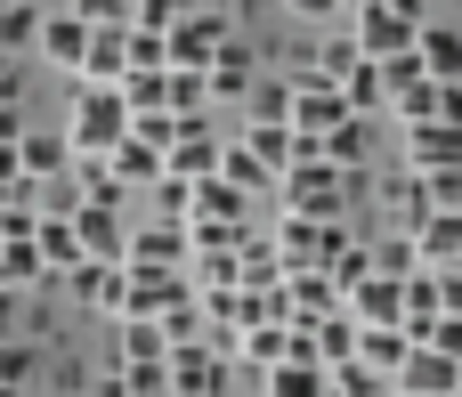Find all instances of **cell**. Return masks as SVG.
Returning a JSON list of instances; mask_svg holds the SVG:
<instances>
[{"label":"cell","mask_w":462,"mask_h":397,"mask_svg":"<svg viewBox=\"0 0 462 397\" xmlns=\"http://www.w3.org/2000/svg\"><path fill=\"white\" fill-rule=\"evenodd\" d=\"M65 138H73V162H106V154L130 138V97H122V89H106V81H73Z\"/></svg>","instance_id":"obj_1"},{"label":"cell","mask_w":462,"mask_h":397,"mask_svg":"<svg viewBox=\"0 0 462 397\" xmlns=\"http://www.w3.org/2000/svg\"><path fill=\"white\" fill-rule=\"evenodd\" d=\"M349 187H357V171H341L325 154H300L276 179V211H292V219H341L349 211Z\"/></svg>","instance_id":"obj_2"},{"label":"cell","mask_w":462,"mask_h":397,"mask_svg":"<svg viewBox=\"0 0 462 397\" xmlns=\"http://www.w3.org/2000/svg\"><path fill=\"white\" fill-rule=\"evenodd\" d=\"M162 41H171V65L203 73V65H211V57H219L227 41H236V16H227V8H203V0H195V8H187V16H179V24L162 32Z\"/></svg>","instance_id":"obj_3"},{"label":"cell","mask_w":462,"mask_h":397,"mask_svg":"<svg viewBox=\"0 0 462 397\" xmlns=\"http://www.w3.org/2000/svg\"><path fill=\"white\" fill-rule=\"evenodd\" d=\"M284 122H292V138H309V146L325 154V138L349 122V97H341L333 81H300V73H292V106H284Z\"/></svg>","instance_id":"obj_4"},{"label":"cell","mask_w":462,"mask_h":397,"mask_svg":"<svg viewBox=\"0 0 462 397\" xmlns=\"http://www.w3.org/2000/svg\"><path fill=\"white\" fill-rule=\"evenodd\" d=\"M414 16L406 8H390V0H374V8H357L349 16V41H357V57H374V65H390V57H406L414 49Z\"/></svg>","instance_id":"obj_5"},{"label":"cell","mask_w":462,"mask_h":397,"mask_svg":"<svg viewBox=\"0 0 462 397\" xmlns=\"http://www.w3.org/2000/svg\"><path fill=\"white\" fill-rule=\"evenodd\" d=\"M219 154H227V138L211 130V114H187V122H179V138H171V154H162V179L195 187V179H211V171H219Z\"/></svg>","instance_id":"obj_6"},{"label":"cell","mask_w":462,"mask_h":397,"mask_svg":"<svg viewBox=\"0 0 462 397\" xmlns=\"http://www.w3.org/2000/svg\"><path fill=\"white\" fill-rule=\"evenodd\" d=\"M89 32H97L89 16H73V8H41V41H32V57H41L49 73H65V81H73V73H81V57H89Z\"/></svg>","instance_id":"obj_7"},{"label":"cell","mask_w":462,"mask_h":397,"mask_svg":"<svg viewBox=\"0 0 462 397\" xmlns=\"http://www.w3.org/2000/svg\"><path fill=\"white\" fill-rule=\"evenodd\" d=\"M16 171H24L32 187L73 179V138H65V122H24V138H16Z\"/></svg>","instance_id":"obj_8"},{"label":"cell","mask_w":462,"mask_h":397,"mask_svg":"<svg viewBox=\"0 0 462 397\" xmlns=\"http://www.w3.org/2000/svg\"><path fill=\"white\" fill-rule=\"evenodd\" d=\"M195 244H187V219L154 211V219H130V260L122 268H187Z\"/></svg>","instance_id":"obj_9"},{"label":"cell","mask_w":462,"mask_h":397,"mask_svg":"<svg viewBox=\"0 0 462 397\" xmlns=\"http://www.w3.org/2000/svg\"><path fill=\"white\" fill-rule=\"evenodd\" d=\"M341 235H349L341 219H292V211H276V227H268V244H276L284 268H325V252H333Z\"/></svg>","instance_id":"obj_10"},{"label":"cell","mask_w":462,"mask_h":397,"mask_svg":"<svg viewBox=\"0 0 462 397\" xmlns=\"http://www.w3.org/2000/svg\"><path fill=\"white\" fill-rule=\"evenodd\" d=\"M171 397H227V349L179 341L171 349Z\"/></svg>","instance_id":"obj_11"},{"label":"cell","mask_w":462,"mask_h":397,"mask_svg":"<svg viewBox=\"0 0 462 397\" xmlns=\"http://www.w3.org/2000/svg\"><path fill=\"white\" fill-rule=\"evenodd\" d=\"M73 235H81L89 260H130V203H89V195H81Z\"/></svg>","instance_id":"obj_12"},{"label":"cell","mask_w":462,"mask_h":397,"mask_svg":"<svg viewBox=\"0 0 462 397\" xmlns=\"http://www.w3.org/2000/svg\"><path fill=\"white\" fill-rule=\"evenodd\" d=\"M398 162H406V171H455L462 162V130L455 122H406V130H398Z\"/></svg>","instance_id":"obj_13"},{"label":"cell","mask_w":462,"mask_h":397,"mask_svg":"<svg viewBox=\"0 0 462 397\" xmlns=\"http://www.w3.org/2000/svg\"><path fill=\"white\" fill-rule=\"evenodd\" d=\"M203 81H211V106H236V97H252V89H260V49L236 32V41H227V49L203 65Z\"/></svg>","instance_id":"obj_14"},{"label":"cell","mask_w":462,"mask_h":397,"mask_svg":"<svg viewBox=\"0 0 462 397\" xmlns=\"http://www.w3.org/2000/svg\"><path fill=\"white\" fill-rule=\"evenodd\" d=\"M65 284H73V300H81L89 317H122V292H130V268H122V260H81V268H73Z\"/></svg>","instance_id":"obj_15"},{"label":"cell","mask_w":462,"mask_h":397,"mask_svg":"<svg viewBox=\"0 0 462 397\" xmlns=\"http://www.w3.org/2000/svg\"><path fill=\"white\" fill-rule=\"evenodd\" d=\"M398 390H406V397H455V390H462V357L430 349V341H414V357H406Z\"/></svg>","instance_id":"obj_16"},{"label":"cell","mask_w":462,"mask_h":397,"mask_svg":"<svg viewBox=\"0 0 462 397\" xmlns=\"http://www.w3.org/2000/svg\"><path fill=\"white\" fill-rule=\"evenodd\" d=\"M341 309H349L357 325H406V276H382V268H374Z\"/></svg>","instance_id":"obj_17"},{"label":"cell","mask_w":462,"mask_h":397,"mask_svg":"<svg viewBox=\"0 0 462 397\" xmlns=\"http://www.w3.org/2000/svg\"><path fill=\"white\" fill-rule=\"evenodd\" d=\"M122 73H130V24H97V32H89V57H81L73 81H106V89H122Z\"/></svg>","instance_id":"obj_18"},{"label":"cell","mask_w":462,"mask_h":397,"mask_svg":"<svg viewBox=\"0 0 462 397\" xmlns=\"http://www.w3.org/2000/svg\"><path fill=\"white\" fill-rule=\"evenodd\" d=\"M406 357H414V333L406 325H357V365H374L382 382H398Z\"/></svg>","instance_id":"obj_19"},{"label":"cell","mask_w":462,"mask_h":397,"mask_svg":"<svg viewBox=\"0 0 462 397\" xmlns=\"http://www.w3.org/2000/svg\"><path fill=\"white\" fill-rule=\"evenodd\" d=\"M406 244H414V260H422V268H462V211H430Z\"/></svg>","instance_id":"obj_20"},{"label":"cell","mask_w":462,"mask_h":397,"mask_svg":"<svg viewBox=\"0 0 462 397\" xmlns=\"http://www.w3.org/2000/svg\"><path fill=\"white\" fill-rule=\"evenodd\" d=\"M162 357H171V333H162L154 317H122V325H114V365H122V374H130V365H162Z\"/></svg>","instance_id":"obj_21"},{"label":"cell","mask_w":462,"mask_h":397,"mask_svg":"<svg viewBox=\"0 0 462 397\" xmlns=\"http://www.w3.org/2000/svg\"><path fill=\"white\" fill-rule=\"evenodd\" d=\"M106 179H114L122 195H138V187L154 195V187H162V154H154V146H138V138H122V146L106 154Z\"/></svg>","instance_id":"obj_22"},{"label":"cell","mask_w":462,"mask_h":397,"mask_svg":"<svg viewBox=\"0 0 462 397\" xmlns=\"http://www.w3.org/2000/svg\"><path fill=\"white\" fill-rule=\"evenodd\" d=\"M260 397H333V374L317 357H284V365L260 374Z\"/></svg>","instance_id":"obj_23"},{"label":"cell","mask_w":462,"mask_h":397,"mask_svg":"<svg viewBox=\"0 0 462 397\" xmlns=\"http://www.w3.org/2000/svg\"><path fill=\"white\" fill-rule=\"evenodd\" d=\"M414 57H422V73H430V81H462V32H455V24H439V16H430V24L414 32Z\"/></svg>","instance_id":"obj_24"},{"label":"cell","mask_w":462,"mask_h":397,"mask_svg":"<svg viewBox=\"0 0 462 397\" xmlns=\"http://www.w3.org/2000/svg\"><path fill=\"white\" fill-rule=\"evenodd\" d=\"M0 284H8V292H32V284H49L41 235H8V244H0Z\"/></svg>","instance_id":"obj_25"},{"label":"cell","mask_w":462,"mask_h":397,"mask_svg":"<svg viewBox=\"0 0 462 397\" xmlns=\"http://www.w3.org/2000/svg\"><path fill=\"white\" fill-rule=\"evenodd\" d=\"M49 374V349L32 341V333H16V341H0V390H32Z\"/></svg>","instance_id":"obj_26"},{"label":"cell","mask_w":462,"mask_h":397,"mask_svg":"<svg viewBox=\"0 0 462 397\" xmlns=\"http://www.w3.org/2000/svg\"><path fill=\"white\" fill-rule=\"evenodd\" d=\"M325 276H333V292L349 300V292H357V284L374 276V244H357V235H341V244L325 252Z\"/></svg>","instance_id":"obj_27"},{"label":"cell","mask_w":462,"mask_h":397,"mask_svg":"<svg viewBox=\"0 0 462 397\" xmlns=\"http://www.w3.org/2000/svg\"><path fill=\"white\" fill-rule=\"evenodd\" d=\"M32 235H41V260H49V276H73V268L89 260V252H81V235H73V219H41Z\"/></svg>","instance_id":"obj_28"},{"label":"cell","mask_w":462,"mask_h":397,"mask_svg":"<svg viewBox=\"0 0 462 397\" xmlns=\"http://www.w3.org/2000/svg\"><path fill=\"white\" fill-rule=\"evenodd\" d=\"M32 41H41V0H0V49L32 57Z\"/></svg>","instance_id":"obj_29"},{"label":"cell","mask_w":462,"mask_h":397,"mask_svg":"<svg viewBox=\"0 0 462 397\" xmlns=\"http://www.w3.org/2000/svg\"><path fill=\"white\" fill-rule=\"evenodd\" d=\"M341 97H349V114H365V122H374V114H390V81H382V65L365 57V65L341 81Z\"/></svg>","instance_id":"obj_30"},{"label":"cell","mask_w":462,"mask_h":397,"mask_svg":"<svg viewBox=\"0 0 462 397\" xmlns=\"http://www.w3.org/2000/svg\"><path fill=\"white\" fill-rule=\"evenodd\" d=\"M365 146H374V122H365V114H349V122H341V130L325 138V162L357 171V162H365Z\"/></svg>","instance_id":"obj_31"},{"label":"cell","mask_w":462,"mask_h":397,"mask_svg":"<svg viewBox=\"0 0 462 397\" xmlns=\"http://www.w3.org/2000/svg\"><path fill=\"white\" fill-rule=\"evenodd\" d=\"M130 114H171V73H122Z\"/></svg>","instance_id":"obj_32"},{"label":"cell","mask_w":462,"mask_h":397,"mask_svg":"<svg viewBox=\"0 0 462 397\" xmlns=\"http://www.w3.org/2000/svg\"><path fill=\"white\" fill-rule=\"evenodd\" d=\"M171 114H179V122H187V114H211V81L187 73V65H171Z\"/></svg>","instance_id":"obj_33"},{"label":"cell","mask_w":462,"mask_h":397,"mask_svg":"<svg viewBox=\"0 0 462 397\" xmlns=\"http://www.w3.org/2000/svg\"><path fill=\"white\" fill-rule=\"evenodd\" d=\"M195 0H130V32H171Z\"/></svg>","instance_id":"obj_34"},{"label":"cell","mask_w":462,"mask_h":397,"mask_svg":"<svg viewBox=\"0 0 462 397\" xmlns=\"http://www.w3.org/2000/svg\"><path fill=\"white\" fill-rule=\"evenodd\" d=\"M244 106H252V122H284V106H292V73H284V81H260Z\"/></svg>","instance_id":"obj_35"},{"label":"cell","mask_w":462,"mask_h":397,"mask_svg":"<svg viewBox=\"0 0 462 397\" xmlns=\"http://www.w3.org/2000/svg\"><path fill=\"white\" fill-rule=\"evenodd\" d=\"M73 16H89V24H130V0H65Z\"/></svg>","instance_id":"obj_36"},{"label":"cell","mask_w":462,"mask_h":397,"mask_svg":"<svg viewBox=\"0 0 462 397\" xmlns=\"http://www.w3.org/2000/svg\"><path fill=\"white\" fill-rule=\"evenodd\" d=\"M422 341H430V349H447V357H462V309H447V317H439Z\"/></svg>","instance_id":"obj_37"},{"label":"cell","mask_w":462,"mask_h":397,"mask_svg":"<svg viewBox=\"0 0 462 397\" xmlns=\"http://www.w3.org/2000/svg\"><path fill=\"white\" fill-rule=\"evenodd\" d=\"M0 106H24V57L0 49Z\"/></svg>","instance_id":"obj_38"},{"label":"cell","mask_w":462,"mask_h":397,"mask_svg":"<svg viewBox=\"0 0 462 397\" xmlns=\"http://www.w3.org/2000/svg\"><path fill=\"white\" fill-rule=\"evenodd\" d=\"M292 16H309V24H333V16H349V0H284Z\"/></svg>","instance_id":"obj_39"},{"label":"cell","mask_w":462,"mask_h":397,"mask_svg":"<svg viewBox=\"0 0 462 397\" xmlns=\"http://www.w3.org/2000/svg\"><path fill=\"white\" fill-rule=\"evenodd\" d=\"M16 333H24V292L0 284V341H16Z\"/></svg>","instance_id":"obj_40"},{"label":"cell","mask_w":462,"mask_h":397,"mask_svg":"<svg viewBox=\"0 0 462 397\" xmlns=\"http://www.w3.org/2000/svg\"><path fill=\"white\" fill-rule=\"evenodd\" d=\"M439 122H455V130H462V81H439Z\"/></svg>","instance_id":"obj_41"},{"label":"cell","mask_w":462,"mask_h":397,"mask_svg":"<svg viewBox=\"0 0 462 397\" xmlns=\"http://www.w3.org/2000/svg\"><path fill=\"white\" fill-rule=\"evenodd\" d=\"M32 397H81V382H65V374H41V382H32Z\"/></svg>","instance_id":"obj_42"},{"label":"cell","mask_w":462,"mask_h":397,"mask_svg":"<svg viewBox=\"0 0 462 397\" xmlns=\"http://www.w3.org/2000/svg\"><path fill=\"white\" fill-rule=\"evenodd\" d=\"M16 179H24V171H16V146L0 138V187H16Z\"/></svg>","instance_id":"obj_43"},{"label":"cell","mask_w":462,"mask_h":397,"mask_svg":"<svg viewBox=\"0 0 462 397\" xmlns=\"http://www.w3.org/2000/svg\"><path fill=\"white\" fill-rule=\"evenodd\" d=\"M357 8H374V0H349V16H357Z\"/></svg>","instance_id":"obj_44"},{"label":"cell","mask_w":462,"mask_h":397,"mask_svg":"<svg viewBox=\"0 0 462 397\" xmlns=\"http://www.w3.org/2000/svg\"><path fill=\"white\" fill-rule=\"evenodd\" d=\"M0 244H8V227H0Z\"/></svg>","instance_id":"obj_45"},{"label":"cell","mask_w":462,"mask_h":397,"mask_svg":"<svg viewBox=\"0 0 462 397\" xmlns=\"http://www.w3.org/2000/svg\"><path fill=\"white\" fill-rule=\"evenodd\" d=\"M398 397H406V390H398Z\"/></svg>","instance_id":"obj_46"},{"label":"cell","mask_w":462,"mask_h":397,"mask_svg":"<svg viewBox=\"0 0 462 397\" xmlns=\"http://www.w3.org/2000/svg\"><path fill=\"white\" fill-rule=\"evenodd\" d=\"M455 397H462V390H455Z\"/></svg>","instance_id":"obj_47"}]
</instances>
